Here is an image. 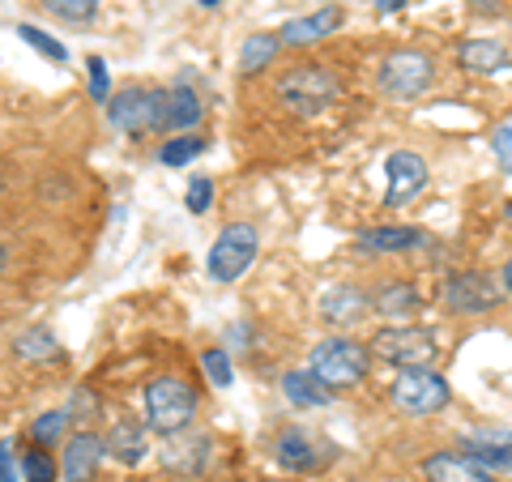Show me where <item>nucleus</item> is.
Returning a JSON list of instances; mask_svg holds the SVG:
<instances>
[{
    "instance_id": "3",
    "label": "nucleus",
    "mask_w": 512,
    "mask_h": 482,
    "mask_svg": "<svg viewBox=\"0 0 512 482\" xmlns=\"http://www.w3.org/2000/svg\"><path fill=\"white\" fill-rule=\"evenodd\" d=\"M192 414H197V393H192L184 380L158 376L146 384V423L154 431L175 436V431H184L192 423Z\"/></svg>"
},
{
    "instance_id": "4",
    "label": "nucleus",
    "mask_w": 512,
    "mask_h": 482,
    "mask_svg": "<svg viewBox=\"0 0 512 482\" xmlns=\"http://www.w3.org/2000/svg\"><path fill=\"white\" fill-rule=\"evenodd\" d=\"M308 372L325 384V389H350L367 376V350L350 337H325L316 350H312V367Z\"/></svg>"
},
{
    "instance_id": "17",
    "label": "nucleus",
    "mask_w": 512,
    "mask_h": 482,
    "mask_svg": "<svg viewBox=\"0 0 512 482\" xmlns=\"http://www.w3.org/2000/svg\"><path fill=\"white\" fill-rule=\"evenodd\" d=\"M359 244L367 252H410L427 244V231L423 227H380V231H363Z\"/></svg>"
},
{
    "instance_id": "5",
    "label": "nucleus",
    "mask_w": 512,
    "mask_h": 482,
    "mask_svg": "<svg viewBox=\"0 0 512 482\" xmlns=\"http://www.w3.org/2000/svg\"><path fill=\"white\" fill-rule=\"evenodd\" d=\"M256 248H261V235H256V227H248V222H231V227L218 231L205 269H210L214 282H235L239 273L256 261Z\"/></svg>"
},
{
    "instance_id": "27",
    "label": "nucleus",
    "mask_w": 512,
    "mask_h": 482,
    "mask_svg": "<svg viewBox=\"0 0 512 482\" xmlns=\"http://www.w3.org/2000/svg\"><path fill=\"white\" fill-rule=\"evenodd\" d=\"M22 474H26V482H56V465L43 448H30L22 457Z\"/></svg>"
},
{
    "instance_id": "28",
    "label": "nucleus",
    "mask_w": 512,
    "mask_h": 482,
    "mask_svg": "<svg viewBox=\"0 0 512 482\" xmlns=\"http://www.w3.org/2000/svg\"><path fill=\"white\" fill-rule=\"evenodd\" d=\"M18 39H26L30 47H35V52H43V56H52V60H69V52H64V47L52 39V35H43L39 26H18Z\"/></svg>"
},
{
    "instance_id": "36",
    "label": "nucleus",
    "mask_w": 512,
    "mask_h": 482,
    "mask_svg": "<svg viewBox=\"0 0 512 482\" xmlns=\"http://www.w3.org/2000/svg\"><path fill=\"white\" fill-rule=\"evenodd\" d=\"M500 278H504V291H508V295H512V261H508V265H504V273H500Z\"/></svg>"
},
{
    "instance_id": "19",
    "label": "nucleus",
    "mask_w": 512,
    "mask_h": 482,
    "mask_svg": "<svg viewBox=\"0 0 512 482\" xmlns=\"http://www.w3.org/2000/svg\"><path fill=\"white\" fill-rule=\"evenodd\" d=\"M320 448L303 436V431H286V436L278 440V461L286 465V470H295V474H308V470H316L320 465Z\"/></svg>"
},
{
    "instance_id": "2",
    "label": "nucleus",
    "mask_w": 512,
    "mask_h": 482,
    "mask_svg": "<svg viewBox=\"0 0 512 482\" xmlns=\"http://www.w3.org/2000/svg\"><path fill=\"white\" fill-rule=\"evenodd\" d=\"M278 99L295 116H320V111L338 99V77L325 64H299V69L278 77Z\"/></svg>"
},
{
    "instance_id": "7",
    "label": "nucleus",
    "mask_w": 512,
    "mask_h": 482,
    "mask_svg": "<svg viewBox=\"0 0 512 482\" xmlns=\"http://www.w3.org/2000/svg\"><path fill=\"white\" fill-rule=\"evenodd\" d=\"M431 60L423 52H393L380 64V86L393 94V99H419V94L431 86Z\"/></svg>"
},
{
    "instance_id": "29",
    "label": "nucleus",
    "mask_w": 512,
    "mask_h": 482,
    "mask_svg": "<svg viewBox=\"0 0 512 482\" xmlns=\"http://www.w3.org/2000/svg\"><path fill=\"white\" fill-rule=\"evenodd\" d=\"M64 423H69V414H64V410L39 414V419H35V440H39V444H56V440L64 436Z\"/></svg>"
},
{
    "instance_id": "11",
    "label": "nucleus",
    "mask_w": 512,
    "mask_h": 482,
    "mask_svg": "<svg viewBox=\"0 0 512 482\" xmlns=\"http://www.w3.org/2000/svg\"><path fill=\"white\" fill-rule=\"evenodd\" d=\"M461 457L474 465H491V470H512V431H474L461 440Z\"/></svg>"
},
{
    "instance_id": "18",
    "label": "nucleus",
    "mask_w": 512,
    "mask_h": 482,
    "mask_svg": "<svg viewBox=\"0 0 512 482\" xmlns=\"http://www.w3.org/2000/svg\"><path fill=\"white\" fill-rule=\"evenodd\" d=\"M457 60L466 64L470 73H504L508 69V52H504L500 39H470L457 52Z\"/></svg>"
},
{
    "instance_id": "15",
    "label": "nucleus",
    "mask_w": 512,
    "mask_h": 482,
    "mask_svg": "<svg viewBox=\"0 0 512 482\" xmlns=\"http://www.w3.org/2000/svg\"><path fill=\"white\" fill-rule=\"evenodd\" d=\"M320 312H325L329 325H355L359 316H367V295L355 291V286H333L320 299Z\"/></svg>"
},
{
    "instance_id": "35",
    "label": "nucleus",
    "mask_w": 512,
    "mask_h": 482,
    "mask_svg": "<svg viewBox=\"0 0 512 482\" xmlns=\"http://www.w3.org/2000/svg\"><path fill=\"white\" fill-rule=\"evenodd\" d=\"M376 9L380 13H397V9H406V0H376Z\"/></svg>"
},
{
    "instance_id": "10",
    "label": "nucleus",
    "mask_w": 512,
    "mask_h": 482,
    "mask_svg": "<svg viewBox=\"0 0 512 482\" xmlns=\"http://www.w3.org/2000/svg\"><path fill=\"white\" fill-rule=\"evenodd\" d=\"M384 175H389V188H384V205H402L410 201L414 192H419L427 184V163L419 154H410V150H397L389 154V163H384Z\"/></svg>"
},
{
    "instance_id": "16",
    "label": "nucleus",
    "mask_w": 512,
    "mask_h": 482,
    "mask_svg": "<svg viewBox=\"0 0 512 482\" xmlns=\"http://www.w3.org/2000/svg\"><path fill=\"white\" fill-rule=\"evenodd\" d=\"M103 448L116 461H124V465H137V461H146V431H141L137 423H128V419H120L116 427L107 431V440H103Z\"/></svg>"
},
{
    "instance_id": "6",
    "label": "nucleus",
    "mask_w": 512,
    "mask_h": 482,
    "mask_svg": "<svg viewBox=\"0 0 512 482\" xmlns=\"http://www.w3.org/2000/svg\"><path fill=\"white\" fill-rule=\"evenodd\" d=\"M372 350L380 359L406 367V372H419V367L436 359V337L419 325H397V329H380L372 337Z\"/></svg>"
},
{
    "instance_id": "34",
    "label": "nucleus",
    "mask_w": 512,
    "mask_h": 482,
    "mask_svg": "<svg viewBox=\"0 0 512 482\" xmlns=\"http://www.w3.org/2000/svg\"><path fill=\"white\" fill-rule=\"evenodd\" d=\"M0 482H18V465H13V444H0Z\"/></svg>"
},
{
    "instance_id": "13",
    "label": "nucleus",
    "mask_w": 512,
    "mask_h": 482,
    "mask_svg": "<svg viewBox=\"0 0 512 482\" xmlns=\"http://www.w3.org/2000/svg\"><path fill=\"white\" fill-rule=\"evenodd\" d=\"M423 474H427V482H491V474L483 470V465H474L470 457H461V453L427 457Z\"/></svg>"
},
{
    "instance_id": "9",
    "label": "nucleus",
    "mask_w": 512,
    "mask_h": 482,
    "mask_svg": "<svg viewBox=\"0 0 512 482\" xmlns=\"http://www.w3.org/2000/svg\"><path fill=\"white\" fill-rule=\"evenodd\" d=\"M500 303V286H495L487 273H453L444 282V308L461 312V316H478Z\"/></svg>"
},
{
    "instance_id": "1",
    "label": "nucleus",
    "mask_w": 512,
    "mask_h": 482,
    "mask_svg": "<svg viewBox=\"0 0 512 482\" xmlns=\"http://www.w3.org/2000/svg\"><path fill=\"white\" fill-rule=\"evenodd\" d=\"M107 116L124 137H150V133H158V128H167V90L128 86L111 99Z\"/></svg>"
},
{
    "instance_id": "12",
    "label": "nucleus",
    "mask_w": 512,
    "mask_h": 482,
    "mask_svg": "<svg viewBox=\"0 0 512 482\" xmlns=\"http://www.w3.org/2000/svg\"><path fill=\"white\" fill-rule=\"evenodd\" d=\"M107 453L99 436L90 431H77V436L64 444V482H90L94 470H99V457Z\"/></svg>"
},
{
    "instance_id": "26",
    "label": "nucleus",
    "mask_w": 512,
    "mask_h": 482,
    "mask_svg": "<svg viewBox=\"0 0 512 482\" xmlns=\"http://www.w3.org/2000/svg\"><path fill=\"white\" fill-rule=\"evenodd\" d=\"M39 5L64 22H90L94 9H99V0H39Z\"/></svg>"
},
{
    "instance_id": "32",
    "label": "nucleus",
    "mask_w": 512,
    "mask_h": 482,
    "mask_svg": "<svg viewBox=\"0 0 512 482\" xmlns=\"http://www.w3.org/2000/svg\"><path fill=\"white\" fill-rule=\"evenodd\" d=\"M107 90H111L107 64H103L99 56H90V94H94V99H107Z\"/></svg>"
},
{
    "instance_id": "22",
    "label": "nucleus",
    "mask_w": 512,
    "mask_h": 482,
    "mask_svg": "<svg viewBox=\"0 0 512 482\" xmlns=\"http://www.w3.org/2000/svg\"><path fill=\"white\" fill-rule=\"evenodd\" d=\"M13 355L26 359V363H47V359H56V355H60L56 333H52V329H43V325L18 333V337H13Z\"/></svg>"
},
{
    "instance_id": "25",
    "label": "nucleus",
    "mask_w": 512,
    "mask_h": 482,
    "mask_svg": "<svg viewBox=\"0 0 512 482\" xmlns=\"http://www.w3.org/2000/svg\"><path fill=\"white\" fill-rule=\"evenodd\" d=\"M205 150V137H192V133H184V137H175V141H167L163 150H158V158H163L167 167H184V163H192Z\"/></svg>"
},
{
    "instance_id": "14",
    "label": "nucleus",
    "mask_w": 512,
    "mask_h": 482,
    "mask_svg": "<svg viewBox=\"0 0 512 482\" xmlns=\"http://www.w3.org/2000/svg\"><path fill=\"white\" fill-rule=\"evenodd\" d=\"M338 26H342V13H338V9H320V13H312V18L286 22L282 35H278V43H286V47H308V43H316V39H325L329 30H338Z\"/></svg>"
},
{
    "instance_id": "30",
    "label": "nucleus",
    "mask_w": 512,
    "mask_h": 482,
    "mask_svg": "<svg viewBox=\"0 0 512 482\" xmlns=\"http://www.w3.org/2000/svg\"><path fill=\"white\" fill-rule=\"evenodd\" d=\"M184 201H188V214H205V210H210V201H214V184L205 180V175H192Z\"/></svg>"
},
{
    "instance_id": "37",
    "label": "nucleus",
    "mask_w": 512,
    "mask_h": 482,
    "mask_svg": "<svg viewBox=\"0 0 512 482\" xmlns=\"http://www.w3.org/2000/svg\"><path fill=\"white\" fill-rule=\"evenodd\" d=\"M474 5H478V9H495V5H491V0H474Z\"/></svg>"
},
{
    "instance_id": "33",
    "label": "nucleus",
    "mask_w": 512,
    "mask_h": 482,
    "mask_svg": "<svg viewBox=\"0 0 512 482\" xmlns=\"http://www.w3.org/2000/svg\"><path fill=\"white\" fill-rule=\"evenodd\" d=\"M491 146H495V154H500V167L512 175V128H495Z\"/></svg>"
},
{
    "instance_id": "8",
    "label": "nucleus",
    "mask_w": 512,
    "mask_h": 482,
    "mask_svg": "<svg viewBox=\"0 0 512 482\" xmlns=\"http://www.w3.org/2000/svg\"><path fill=\"white\" fill-rule=\"evenodd\" d=\"M393 401L406 414H436V410L448 406V384L436 372H427V367H419V372H402L393 384Z\"/></svg>"
},
{
    "instance_id": "40",
    "label": "nucleus",
    "mask_w": 512,
    "mask_h": 482,
    "mask_svg": "<svg viewBox=\"0 0 512 482\" xmlns=\"http://www.w3.org/2000/svg\"><path fill=\"white\" fill-rule=\"evenodd\" d=\"M508 214H512V205H508Z\"/></svg>"
},
{
    "instance_id": "24",
    "label": "nucleus",
    "mask_w": 512,
    "mask_h": 482,
    "mask_svg": "<svg viewBox=\"0 0 512 482\" xmlns=\"http://www.w3.org/2000/svg\"><path fill=\"white\" fill-rule=\"evenodd\" d=\"M372 303H376V312H384V316H402V312L419 308V295H414L410 286H384Z\"/></svg>"
},
{
    "instance_id": "23",
    "label": "nucleus",
    "mask_w": 512,
    "mask_h": 482,
    "mask_svg": "<svg viewBox=\"0 0 512 482\" xmlns=\"http://www.w3.org/2000/svg\"><path fill=\"white\" fill-rule=\"evenodd\" d=\"M278 35H252L248 43H244V52H239V69L244 73H261L269 60L278 56Z\"/></svg>"
},
{
    "instance_id": "38",
    "label": "nucleus",
    "mask_w": 512,
    "mask_h": 482,
    "mask_svg": "<svg viewBox=\"0 0 512 482\" xmlns=\"http://www.w3.org/2000/svg\"><path fill=\"white\" fill-rule=\"evenodd\" d=\"M0 269H5V244H0Z\"/></svg>"
},
{
    "instance_id": "39",
    "label": "nucleus",
    "mask_w": 512,
    "mask_h": 482,
    "mask_svg": "<svg viewBox=\"0 0 512 482\" xmlns=\"http://www.w3.org/2000/svg\"><path fill=\"white\" fill-rule=\"evenodd\" d=\"M201 5H205V9H214V5H218V0H201Z\"/></svg>"
},
{
    "instance_id": "21",
    "label": "nucleus",
    "mask_w": 512,
    "mask_h": 482,
    "mask_svg": "<svg viewBox=\"0 0 512 482\" xmlns=\"http://www.w3.org/2000/svg\"><path fill=\"white\" fill-rule=\"evenodd\" d=\"M282 393L291 397V406H299V410H316V406H329V389L320 384L312 372H291L282 380Z\"/></svg>"
},
{
    "instance_id": "20",
    "label": "nucleus",
    "mask_w": 512,
    "mask_h": 482,
    "mask_svg": "<svg viewBox=\"0 0 512 482\" xmlns=\"http://www.w3.org/2000/svg\"><path fill=\"white\" fill-rule=\"evenodd\" d=\"M167 124L171 128H197L201 124V99L188 82H175L167 90Z\"/></svg>"
},
{
    "instance_id": "31",
    "label": "nucleus",
    "mask_w": 512,
    "mask_h": 482,
    "mask_svg": "<svg viewBox=\"0 0 512 482\" xmlns=\"http://www.w3.org/2000/svg\"><path fill=\"white\" fill-rule=\"evenodd\" d=\"M201 363H205V372H210V380L218 384V389H231V359L222 355V350H205Z\"/></svg>"
}]
</instances>
